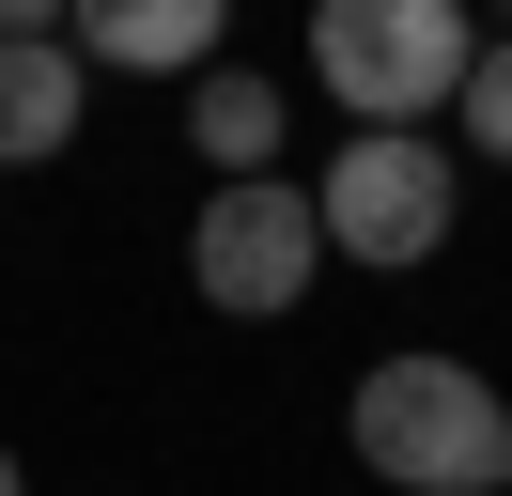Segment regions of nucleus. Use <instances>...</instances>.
<instances>
[{
	"mask_svg": "<svg viewBox=\"0 0 512 496\" xmlns=\"http://www.w3.org/2000/svg\"><path fill=\"white\" fill-rule=\"evenodd\" d=\"M311 279H326V217H311V186H295V171L202 186V217H187V295L218 310V326H280Z\"/></svg>",
	"mask_w": 512,
	"mask_h": 496,
	"instance_id": "obj_4",
	"label": "nucleus"
},
{
	"mask_svg": "<svg viewBox=\"0 0 512 496\" xmlns=\"http://www.w3.org/2000/svg\"><path fill=\"white\" fill-rule=\"evenodd\" d=\"M280 140H295V109H280V78H249V62H202L187 78V155L218 186H249V171H280Z\"/></svg>",
	"mask_w": 512,
	"mask_h": 496,
	"instance_id": "obj_7",
	"label": "nucleus"
},
{
	"mask_svg": "<svg viewBox=\"0 0 512 496\" xmlns=\"http://www.w3.org/2000/svg\"><path fill=\"white\" fill-rule=\"evenodd\" d=\"M63 47L94 78H202L233 47V0H63Z\"/></svg>",
	"mask_w": 512,
	"mask_h": 496,
	"instance_id": "obj_5",
	"label": "nucleus"
},
{
	"mask_svg": "<svg viewBox=\"0 0 512 496\" xmlns=\"http://www.w3.org/2000/svg\"><path fill=\"white\" fill-rule=\"evenodd\" d=\"M450 155H481V171H512V31H481L466 93H450Z\"/></svg>",
	"mask_w": 512,
	"mask_h": 496,
	"instance_id": "obj_8",
	"label": "nucleus"
},
{
	"mask_svg": "<svg viewBox=\"0 0 512 496\" xmlns=\"http://www.w3.org/2000/svg\"><path fill=\"white\" fill-rule=\"evenodd\" d=\"M342 434H357V465L388 496H512V403L466 357H373Z\"/></svg>",
	"mask_w": 512,
	"mask_h": 496,
	"instance_id": "obj_1",
	"label": "nucleus"
},
{
	"mask_svg": "<svg viewBox=\"0 0 512 496\" xmlns=\"http://www.w3.org/2000/svg\"><path fill=\"white\" fill-rule=\"evenodd\" d=\"M32 31H63V0H0V47H32Z\"/></svg>",
	"mask_w": 512,
	"mask_h": 496,
	"instance_id": "obj_9",
	"label": "nucleus"
},
{
	"mask_svg": "<svg viewBox=\"0 0 512 496\" xmlns=\"http://www.w3.org/2000/svg\"><path fill=\"white\" fill-rule=\"evenodd\" d=\"M0 496H32V465H16V450H0Z\"/></svg>",
	"mask_w": 512,
	"mask_h": 496,
	"instance_id": "obj_10",
	"label": "nucleus"
},
{
	"mask_svg": "<svg viewBox=\"0 0 512 496\" xmlns=\"http://www.w3.org/2000/svg\"><path fill=\"white\" fill-rule=\"evenodd\" d=\"M466 16H512V0H466Z\"/></svg>",
	"mask_w": 512,
	"mask_h": 496,
	"instance_id": "obj_11",
	"label": "nucleus"
},
{
	"mask_svg": "<svg viewBox=\"0 0 512 496\" xmlns=\"http://www.w3.org/2000/svg\"><path fill=\"white\" fill-rule=\"evenodd\" d=\"M466 62H481L466 0H311V78L342 124H450Z\"/></svg>",
	"mask_w": 512,
	"mask_h": 496,
	"instance_id": "obj_2",
	"label": "nucleus"
},
{
	"mask_svg": "<svg viewBox=\"0 0 512 496\" xmlns=\"http://www.w3.org/2000/svg\"><path fill=\"white\" fill-rule=\"evenodd\" d=\"M450 202H466V155H450L435 124H357V140L311 171L326 264H357V279H404V264H435V248H450Z\"/></svg>",
	"mask_w": 512,
	"mask_h": 496,
	"instance_id": "obj_3",
	"label": "nucleus"
},
{
	"mask_svg": "<svg viewBox=\"0 0 512 496\" xmlns=\"http://www.w3.org/2000/svg\"><path fill=\"white\" fill-rule=\"evenodd\" d=\"M78 109H94V62H78L63 31L0 47V171H47V155L78 140Z\"/></svg>",
	"mask_w": 512,
	"mask_h": 496,
	"instance_id": "obj_6",
	"label": "nucleus"
}]
</instances>
